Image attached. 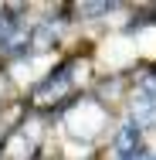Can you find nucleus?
Returning <instances> with one entry per match:
<instances>
[{
    "mask_svg": "<svg viewBox=\"0 0 156 160\" xmlns=\"http://www.w3.org/2000/svg\"><path fill=\"white\" fill-rule=\"evenodd\" d=\"M136 140H139V126H136V123H125V126L119 129V136H116V150H119V157H125V153L136 150Z\"/></svg>",
    "mask_w": 156,
    "mask_h": 160,
    "instance_id": "nucleus-1",
    "label": "nucleus"
},
{
    "mask_svg": "<svg viewBox=\"0 0 156 160\" xmlns=\"http://www.w3.org/2000/svg\"><path fill=\"white\" fill-rule=\"evenodd\" d=\"M136 126H156V106H136Z\"/></svg>",
    "mask_w": 156,
    "mask_h": 160,
    "instance_id": "nucleus-2",
    "label": "nucleus"
}]
</instances>
